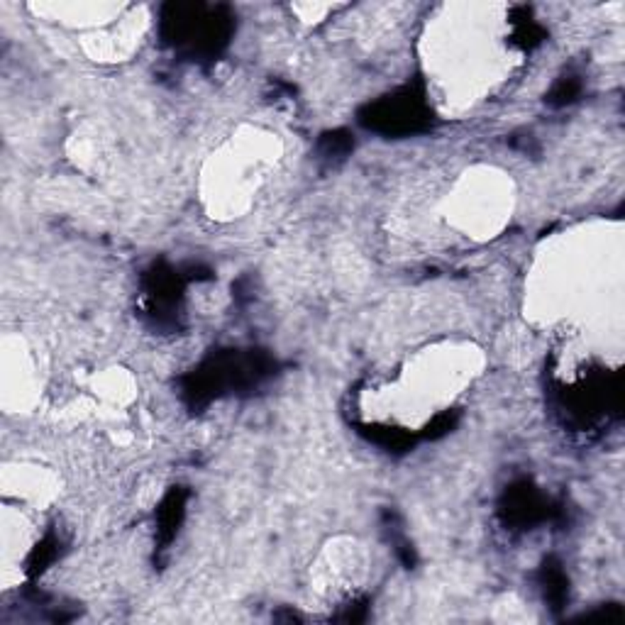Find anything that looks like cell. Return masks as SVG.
<instances>
[{"mask_svg": "<svg viewBox=\"0 0 625 625\" xmlns=\"http://www.w3.org/2000/svg\"><path fill=\"white\" fill-rule=\"evenodd\" d=\"M425 118H428V110L423 100L415 98L410 91H404L401 96H393L369 108V118H364V123L383 132H413L423 127Z\"/></svg>", "mask_w": 625, "mask_h": 625, "instance_id": "cell-1", "label": "cell"}, {"mask_svg": "<svg viewBox=\"0 0 625 625\" xmlns=\"http://www.w3.org/2000/svg\"><path fill=\"white\" fill-rule=\"evenodd\" d=\"M577 93H579V81H577V78H572V76L562 78V81L554 86L552 93H550V103L567 105V103H572V100L577 98Z\"/></svg>", "mask_w": 625, "mask_h": 625, "instance_id": "cell-2", "label": "cell"}, {"mask_svg": "<svg viewBox=\"0 0 625 625\" xmlns=\"http://www.w3.org/2000/svg\"><path fill=\"white\" fill-rule=\"evenodd\" d=\"M352 142L345 132H335V135H327L323 140V154L330 156V159H337V156H345L350 152Z\"/></svg>", "mask_w": 625, "mask_h": 625, "instance_id": "cell-3", "label": "cell"}]
</instances>
